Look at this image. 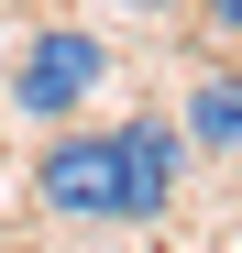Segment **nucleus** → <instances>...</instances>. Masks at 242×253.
Instances as JSON below:
<instances>
[{"label":"nucleus","instance_id":"obj_4","mask_svg":"<svg viewBox=\"0 0 242 253\" xmlns=\"http://www.w3.org/2000/svg\"><path fill=\"white\" fill-rule=\"evenodd\" d=\"M187 143H209V154H242V66H209V77H198V88H187Z\"/></svg>","mask_w":242,"mask_h":253},{"label":"nucleus","instance_id":"obj_2","mask_svg":"<svg viewBox=\"0 0 242 253\" xmlns=\"http://www.w3.org/2000/svg\"><path fill=\"white\" fill-rule=\"evenodd\" d=\"M33 198L55 220H121V143L110 132H55L33 165Z\"/></svg>","mask_w":242,"mask_h":253},{"label":"nucleus","instance_id":"obj_5","mask_svg":"<svg viewBox=\"0 0 242 253\" xmlns=\"http://www.w3.org/2000/svg\"><path fill=\"white\" fill-rule=\"evenodd\" d=\"M198 22H209L220 44H242V0H198Z\"/></svg>","mask_w":242,"mask_h":253},{"label":"nucleus","instance_id":"obj_1","mask_svg":"<svg viewBox=\"0 0 242 253\" xmlns=\"http://www.w3.org/2000/svg\"><path fill=\"white\" fill-rule=\"evenodd\" d=\"M99 77H110V44H99V33L44 22V33L22 44V66H11V110H33V121H66V110H88V99H99Z\"/></svg>","mask_w":242,"mask_h":253},{"label":"nucleus","instance_id":"obj_3","mask_svg":"<svg viewBox=\"0 0 242 253\" xmlns=\"http://www.w3.org/2000/svg\"><path fill=\"white\" fill-rule=\"evenodd\" d=\"M121 220H165L176 209V176H187V121H121Z\"/></svg>","mask_w":242,"mask_h":253}]
</instances>
